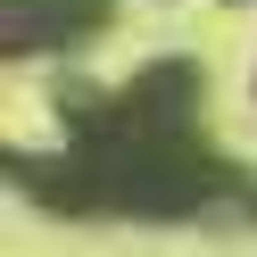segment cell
<instances>
[{"label": "cell", "mask_w": 257, "mask_h": 257, "mask_svg": "<svg viewBox=\"0 0 257 257\" xmlns=\"http://www.w3.org/2000/svg\"><path fill=\"white\" fill-rule=\"evenodd\" d=\"M100 17H108V0H9L0 42H9V58H25V50H42V34L75 42V34H91Z\"/></svg>", "instance_id": "6da1fadb"}]
</instances>
